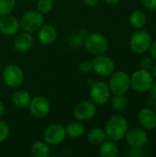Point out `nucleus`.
<instances>
[{"label": "nucleus", "instance_id": "1", "mask_svg": "<svg viewBox=\"0 0 156 157\" xmlns=\"http://www.w3.org/2000/svg\"><path fill=\"white\" fill-rule=\"evenodd\" d=\"M128 129L127 119L122 115H115L107 121L104 131L108 139L113 142H119L125 137Z\"/></svg>", "mask_w": 156, "mask_h": 157}, {"label": "nucleus", "instance_id": "2", "mask_svg": "<svg viewBox=\"0 0 156 157\" xmlns=\"http://www.w3.org/2000/svg\"><path fill=\"white\" fill-rule=\"evenodd\" d=\"M84 45L86 50L94 56L104 54L108 49L107 38L97 32L89 33L84 41Z\"/></svg>", "mask_w": 156, "mask_h": 157}, {"label": "nucleus", "instance_id": "3", "mask_svg": "<svg viewBox=\"0 0 156 157\" xmlns=\"http://www.w3.org/2000/svg\"><path fill=\"white\" fill-rule=\"evenodd\" d=\"M130 79L131 87L139 93L149 91L154 85V76L150 71L138 70L130 76Z\"/></svg>", "mask_w": 156, "mask_h": 157}, {"label": "nucleus", "instance_id": "4", "mask_svg": "<svg viewBox=\"0 0 156 157\" xmlns=\"http://www.w3.org/2000/svg\"><path fill=\"white\" fill-rule=\"evenodd\" d=\"M2 80L11 88H17L19 87L25 79L23 70L17 64H9L3 69L2 72Z\"/></svg>", "mask_w": 156, "mask_h": 157}, {"label": "nucleus", "instance_id": "5", "mask_svg": "<svg viewBox=\"0 0 156 157\" xmlns=\"http://www.w3.org/2000/svg\"><path fill=\"white\" fill-rule=\"evenodd\" d=\"M43 22L44 18L41 13L37 10H29L21 17L19 24L23 31L32 34L40 29V28L43 25Z\"/></svg>", "mask_w": 156, "mask_h": 157}, {"label": "nucleus", "instance_id": "6", "mask_svg": "<svg viewBox=\"0 0 156 157\" xmlns=\"http://www.w3.org/2000/svg\"><path fill=\"white\" fill-rule=\"evenodd\" d=\"M130 86V75L123 71L113 73L108 81V87L110 93L114 95H124L129 90Z\"/></svg>", "mask_w": 156, "mask_h": 157}, {"label": "nucleus", "instance_id": "7", "mask_svg": "<svg viewBox=\"0 0 156 157\" xmlns=\"http://www.w3.org/2000/svg\"><path fill=\"white\" fill-rule=\"evenodd\" d=\"M65 127L59 123H51L48 125L43 132L44 142L50 146H58L62 144L66 139Z\"/></svg>", "mask_w": 156, "mask_h": 157}, {"label": "nucleus", "instance_id": "8", "mask_svg": "<svg viewBox=\"0 0 156 157\" xmlns=\"http://www.w3.org/2000/svg\"><path fill=\"white\" fill-rule=\"evenodd\" d=\"M152 44V36L146 30L136 31L130 40V47L135 53L146 52Z\"/></svg>", "mask_w": 156, "mask_h": 157}, {"label": "nucleus", "instance_id": "9", "mask_svg": "<svg viewBox=\"0 0 156 157\" xmlns=\"http://www.w3.org/2000/svg\"><path fill=\"white\" fill-rule=\"evenodd\" d=\"M90 97L92 101L98 106L107 104L110 98V90L108 85L103 81H96L91 84Z\"/></svg>", "mask_w": 156, "mask_h": 157}, {"label": "nucleus", "instance_id": "10", "mask_svg": "<svg viewBox=\"0 0 156 157\" xmlns=\"http://www.w3.org/2000/svg\"><path fill=\"white\" fill-rule=\"evenodd\" d=\"M93 71L100 76H109L114 73L115 63L111 58L104 54L95 56L92 61Z\"/></svg>", "mask_w": 156, "mask_h": 157}, {"label": "nucleus", "instance_id": "11", "mask_svg": "<svg viewBox=\"0 0 156 157\" xmlns=\"http://www.w3.org/2000/svg\"><path fill=\"white\" fill-rule=\"evenodd\" d=\"M29 113L37 119H43L51 112V104L49 100L41 96L31 98L30 103L28 107Z\"/></svg>", "mask_w": 156, "mask_h": 157}, {"label": "nucleus", "instance_id": "12", "mask_svg": "<svg viewBox=\"0 0 156 157\" xmlns=\"http://www.w3.org/2000/svg\"><path fill=\"white\" fill-rule=\"evenodd\" d=\"M97 114V105L92 101H82L74 109V116L79 121H87Z\"/></svg>", "mask_w": 156, "mask_h": 157}, {"label": "nucleus", "instance_id": "13", "mask_svg": "<svg viewBox=\"0 0 156 157\" xmlns=\"http://www.w3.org/2000/svg\"><path fill=\"white\" fill-rule=\"evenodd\" d=\"M125 139L131 147L136 148H143L148 143V136L145 131L137 127H133L130 130L128 129Z\"/></svg>", "mask_w": 156, "mask_h": 157}, {"label": "nucleus", "instance_id": "14", "mask_svg": "<svg viewBox=\"0 0 156 157\" xmlns=\"http://www.w3.org/2000/svg\"><path fill=\"white\" fill-rule=\"evenodd\" d=\"M20 28L19 20L13 15L7 14L0 17V32L5 36H14Z\"/></svg>", "mask_w": 156, "mask_h": 157}, {"label": "nucleus", "instance_id": "15", "mask_svg": "<svg viewBox=\"0 0 156 157\" xmlns=\"http://www.w3.org/2000/svg\"><path fill=\"white\" fill-rule=\"evenodd\" d=\"M34 43V39L31 33L29 32H21L17 34L13 41L14 49L18 52H26L31 49Z\"/></svg>", "mask_w": 156, "mask_h": 157}, {"label": "nucleus", "instance_id": "16", "mask_svg": "<svg viewBox=\"0 0 156 157\" xmlns=\"http://www.w3.org/2000/svg\"><path fill=\"white\" fill-rule=\"evenodd\" d=\"M38 32V40L43 45H50L57 39V30L51 24H43Z\"/></svg>", "mask_w": 156, "mask_h": 157}, {"label": "nucleus", "instance_id": "17", "mask_svg": "<svg viewBox=\"0 0 156 157\" xmlns=\"http://www.w3.org/2000/svg\"><path fill=\"white\" fill-rule=\"evenodd\" d=\"M140 124L146 130H154L156 128V112L150 108H144L138 114Z\"/></svg>", "mask_w": 156, "mask_h": 157}, {"label": "nucleus", "instance_id": "18", "mask_svg": "<svg viewBox=\"0 0 156 157\" xmlns=\"http://www.w3.org/2000/svg\"><path fill=\"white\" fill-rule=\"evenodd\" d=\"M31 100L30 94L26 90L16 91L12 96V103L18 109H26L29 107Z\"/></svg>", "mask_w": 156, "mask_h": 157}, {"label": "nucleus", "instance_id": "19", "mask_svg": "<svg viewBox=\"0 0 156 157\" xmlns=\"http://www.w3.org/2000/svg\"><path fill=\"white\" fill-rule=\"evenodd\" d=\"M65 132L67 137L71 139H78L85 133V126L82 121H74L69 122L65 127Z\"/></svg>", "mask_w": 156, "mask_h": 157}, {"label": "nucleus", "instance_id": "20", "mask_svg": "<svg viewBox=\"0 0 156 157\" xmlns=\"http://www.w3.org/2000/svg\"><path fill=\"white\" fill-rule=\"evenodd\" d=\"M50 154V145L44 141L35 142L30 148V155L33 157H48Z\"/></svg>", "mask_w": 156, "mask_h": 157}, {"label": "nucleus", "instance_id": "21", "mask_svg": "<svg viewBox=\"0 0 156 157\" xmlns=\"http://www.w3.org/2000/svg\"><path fill=\"white\" fill-rule=\"evenodd\" d=\"M99 155L102 157H116L119 155V147L113 141H105L100 144Z\"/></svg>", "mask_w": 156, "mask_h": 157}, {"label": "nucleus", "instance_id": "22", "mask_svg": "<svg viewBox=\"0 0 156 157\" xmlns=\"http://www.w3.org/2000/svg\"><path fill=\"white\" fill-rule=\"evenodd\" d=\"M107 139L106 132L102 128H93L87 134V141L93 145H100Z\"/></svg>", "mask_w": 156, "mask_h": 157}, {"label": "nucleus", "instance_id": "23", "mask_svg": "<svg viewBox=\"0 0 156 157\" xmlns=\"http://www.w3.org/2000/svg\"><path fill=\"white\" fill-rule=\"evenodd\" d=\"M129 20H130L131 25L133 28H135L137 29H141L145 26V24L147 22V17H146V15L144 12H143L141 10H134L131 14Z\"/></svg>", "mask_w": 156, "mask_h": 157}, {"label": "nucleus", "instance_id": "24", "mask_svg": "<svg viewBox=\"0 0 156 157\" xmlns=\"http://www.w3.org/2000/svg\"><path fill=\"white\" fill-rule=\"evenodd\" d=\"M54 6L53 0H38L36 4V10L41 13L42 15L49 14Z\"/></svg>", "mask_w": 156, "mask_h": 157}, {"label": "nucleus", "instance_id": "25", "mask_svg": "<svg viewBox=\"0 0 156 157\" xmlns=\"http://www.w3.org/2000/svg\"><path fill=\"white\" fill-rule=\"evenodd\" d=\"M111 105L114 109L120 111V110H123L127 107L128 101L127 98L124 97V95H115V97L112 98Z\"/></svg>", "mask_w": 156, "mask_h": 157}, {"label": "nucleus", "instance_id": "26", "mask_svg": "<svg viewBox=\"0 0 156 157\" xmlns=\"http://www.w3.org/2000/svg\"><path fill=\"white\" fill-rule=\"evenodd\" d=\"M16 6V0H0V17L10 14Z\"/></svg>", "mask_w": 156, "mask_h": 157}, {"label": "nucleus", "instance_id": "27", "mask_svg": "<svg viewBox=\"0 0 156 157\" xmlns=\"http://www.w3.org/2000/svg\"><path fill=\"white\" fill-rule=\"evenodd\" d=\"M85 39L81 36L79 31L73 32L68 38V43L72 48H79L84 44Z\"/></svg>", "mask_w": 156, "mask_h": 157}, {"label": "nucleus", "instance_id": "28", "mask_svg": "<svg viewBox=\"0 0 156 157\" xmlns=\"http://www.w3.org/2000/svg\"><path fill=\"white\" fill-rule=\"evenodd\" d=\"M9 135V126L8 124L0 119V144L5 142Z\"/></svg>", "mask_w": 156, "mask_h": 157}, {"label": "nucleus", "instance_id": "29", "mask_svg": "<svg viewBox=\"0 0 156 157\" xmlns=\"http://www.w3.org/2000/svg\"><path fill=\"white\" fill-rule=\"evenodd\" d=\"M78 69L80 72L84 73V74H87L90 73L91 71H93L92 68V62H89L87 60L82 61L80 62V63L78 64Z\"/></svg>", "mask_w": 156, "mask_h": 157}, {"label": "nucleus", "instance_id": "30", "mask_svg": "<svg viewBox=\"0 0 156 157\" xmlns=\"http://www.w3.org/2000/svg\"><path fill=\"white\" fill-rule=\"evenodd\" d=\"M153 66H154V62H153V59L150 57H145L141 62V69L142 70L151 71Z\"/></svg>", "mask_w": 156, "mask_h": 157}, {"label": "nucleus", "instance_id": "31", "mask_svg": "<svg viewBox=\"0 0 156 157\" xmlns=\"http://www.w3.org/2000/svg\"><path fill=\"white\" fill-rule=\"evenodd\" d=\"M127 155L130 157H142L144 155V153L143 152L142 148L131 147V149H129Z\"/></svg>", "mask_w": 156, "mask_h": 157}, {"label": "nucleus", "instance_id": "32", "mask_svg": "<svg viewBox=\"0 0 156 157\" xmlns=\"http://www.w3.org/2000/svg\"><path fill=\"white\" fill-rule=\"evenodd\" d=\"M144 7L150 11H156V0H143Z\"/></svg>", "mask_w": 156, "mask_h": 157}, {"label": "nucleus", "instance_id": "33", "mask_svg": "<svg viewBox=\"0 0 156 157\" xmlns=\"http://www.w3.org/2000/svg\"><path fill=\"white\" fill-rule=\"evenodd\" d=\"M150 53H151V56L153 57L154 60L156 61V40L152 42L151 46H150Z\"/></svg>", "mask_w": 156, "mask_h": 157}, {"label": "nucleus", "instance_id": "34", "mask_svg": "<svg viewBox=\"0 0 156 157\" xmlns=\"http://www.w3.org/2000/svg\"><path fill=\"white\" fill-rule=\"evenodd\" d=\"M83 2L87 6H96L99 3V0H83Z\"/></svg>", "mask_w": 156, "mask_h": 157}, {"label": "nucleus", "instance_id": "35", "mask_svg": "<svg viewBox=\"0 0 156 157\" xmlns=\"http://www.w3.org/2000/svg\"><path fill=\"white\" fill-rule=\"evenodd\" d=\"M150 90H151V96H152L153 99L156 100V83L153 85V86Z\"/></svg>", "mask_w": 156, "mask_h": 157}, {"label": "nucleus", "instance_id": "36", "mask_svg": "<svg viewBox=\"0 0 156 157\" xmlns=\"http://www.w3.org/2000/svg\"><path fill=\"white\" fill-rule=\"evenodd\" d=\"M105 3H107L108 5H110V6H115V5H118L120 3V0H104Z\"/></svg>", "mask_w": 156, "mask_h": 157}, {"label": "nucleus", "instance_id": "37", "mask_svg": "<svg viewBox=\"0 0 156 157\" xmlns=\"http://www.w3.org/2000/svg\"><path fill=\"white\" fill-rule=\"evenodd\" d=\"M4 113H5V105L3 101L0 99V118L4 115Z\"/></svg>", "mask_w": 156, "mask_h": 157}, {"label": "nucleus", "instance_id": "38", "mask_svg": "<svg viewBox=\"0 0 156 157\" xmlns=\"http://www.w3.org/2000/svg\"><path fill=\"white\" fill-rule=\"evenodd\" d=\"M152 75H153L154 77H155L156 78V64L155 65H154L153 68H152Z\"/></svg>", "mask_w": 156, "mask_h": 157}, {"label": "nucleus", "instance_id": "39", "mask_svg": "<svg viewBox=\"0 0 156 157\" xmlns=\"http://www.w3.org/2000/svg\"><path fill=\"white\" fill-rule=\"evenodd\" d=\"M154 110L156 112V100H154Z\"/></svg>", "mask_w": 156, "mask_h": 157}, {"label": "nucleus", "instance_id": "40", "mask_svg": "<svg viewBox=\"0 0 156 157\" xmlns=\"http://www.w3.org/2000/svg\"><path fill=\"white\" fill-rule=\"evenodd\" d=\"M1 81H2V77H1V75H0V86H1Z\"/></svg>", "mask_w": 156, "mask_h": 157}, {"label": "nucleus", "instance_id": "41", "mask_svg": "<svg viewBox=\"0 0 156 157\" xmlns=\"http://www.w3.org/2000/svg\"><path fill=\"white\" fill-rule=\"evenodd\" d=\"M1 67H2V66H1V63H0V70H1Z\"/></svg>", "mask_w": 156, "mask_h": 157}, {"label": "nucleus", "instance_id": "42", "mask_svg": "<svg viewBox=\"0 0 156 157\" xmlns=\"http://www.w3.org/2000/svg\"><path fill=\"white\" fill-rule=\"evenodd\" d=\"M128 1H131V0H128Z\"/></svg>", "mask_w": 156, "mask_h": 157}]
</instances>
